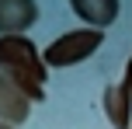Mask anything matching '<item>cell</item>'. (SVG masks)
<instances>
[{
    "mask_svg": "<svg viewBox=\"0 0 132 129\" xmlns=\"http://www.w3.org/2000/svg\"><path fill=\"white\" fill-rule=\"evenodd\" d=\"M0 129H14V126H7V122H0Z\"/></svg>",
    "mask_w": 132,
    "mask_h": 129,
    "instance_id": "cell-8",
    "label": "cell"
},
{
    "mask_svg": "<svg viewBox=\"0 0 132 129\" xmlns=\"http://www.w3.org/2000/svg\"><path fill=\"white\" fill-rule=\"evenodd\" d=\"M104 115L115 129H129V122H132V84L125 77L104 91Z\"/></svg>",
    "mask_w": 132,
    "mask_h": 129,
    "instance_id": "cell-5",
    "label": "cell"
},
{
    "mask_svg": "<svg viewBox=\"0 0 132 129\" xmlns=\"http://www.w3.org/2000/svg\"><path fill=\"white\" fill-rule=\"evenodd\" d=\"M0 70L24 91L31 101H45V56L28 35H0Z\"/></svg>",
    "mask_w": 132,
    "mask_h": 129,
    "instance_id": "cell-1",
    "label": "cell"
},
{
    "mask_svg": "<svg viewBox=\"0 0 132 129\" xmlns=\"http://www.w3.org/2000/svg\"><path fill=\"white\" fill-rule=\"evenodd\" d=\"M70 7L84 21V28H101L104 32L118 18V0H70Z\"/></svg>",
    "mask_w": 132,
    "mask_h": 129,
    "instance_id": "cell-6",
    "label": "cell"
},
{
    "mask_svg": "<svg viewBox=\"0 0 132 129\" xmlns=\"http://www.w3.org/2000/svg\"><path fill=\"white\" fill-rule=\"evenodd\" d=\"M38 21L35 0H0V35H24Z\"/></svg>",
    "mask_w": 132,
    "mask_h": 129,
    "instance_id": "cell-4",
    "label": "cell"
},
{
    "mask_svg": "<svg viewBox=\"0 0 132 129\" xmlns=\"http://www.w3.org/2000/svg\"><path fill=\"white\" fill-rule=\"evenodd\" d=\"M31 115V98L11 80V77L0 70V122L7 126H21Z\"/></svg>",
    "mask_w": 132,
    "mask_h": 129,
    "instance_id": "cell-3",
    "label": "cell"
},
{
    "mask_svg": "<svg viewBox=\"0 0 132 129\" xmlns=\"http://www.w3.org/2000/svg\"><path fill=\"white\" fill-rule=\"evenodd\" d=\"M101 42H104V32L101 28H73V32L52 39L42 56H45V66L63 70V66H77V63L90 59L101 49Z\"/></svg>",
    "mask_w": 132,
    "mask_h": 129,
    "instance_id": "cell-2",
    "label": "cell"
},
{
    "mask_svg": "<svg viewBox=\"0 0 132 129\" xmlns=\"http://www.w3.org/2000/svg\"><path fill=\"white\" fill-rule=\"evenodd\" d=\"M125 80H129V84H132V59H129V63H125Z\"/></svg>",
    "mask_w": 132,
    "mask_h": 129,
    "instance_id": "cell-7",
    "label": "cell"
}]
</instances>
